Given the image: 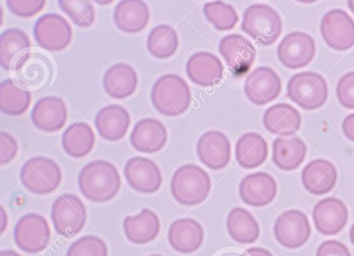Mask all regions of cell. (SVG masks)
Masks as SVG:
<instances>
[{"mask_svg":"<svg viewBox=\"0 0 354 256\" xmlns=\"http://www.w3.org/2000/svg\"><path fill=\"white\" fill-rule=\"evenodd\" d=\"M138 73L128 63H115L109 67L103 76L105 92L117 100H124L132 96L138 88Z\"/></svg>","mask_w":354,"mask_h":256,"instance_id":"27","label":"cell"},{"mask_svg":"<svg viewBox=\"0 0 354 256\" xmlns=\"http://www.w3.org/2000/svg\"><path fill=\"white\" fill-rule=\"evenodd\" d=\"M46 1L44 0H30V1H20V0H9L7 1L8 8L12 14L19 18L34 17L44 9Z\"/></svg>","mask_w":354,"mask_h":256,"instance_id":"39","label":"cell"},{"mask_svg":"<svg viewBox=\"0 0 354 256\" xmlns=\"http://www.w3.org/2000/svg\"><path fill=\"white\" fill-rule=\"evenodd\" d=\"M350 241H351L352 245L354 246V224L350 228Z\"/></svg>","mask_w":354,"mask_h":256,"instance_id":"47","label":"cell"},{"mask_svg":"<svg viewBox=\"0 0 354 256\" xmlns=\"http://www.w3.org/2000/svg\"><path fill=\"white\" fill-rule=\"evenodd\" d=\"M204 237L202 225L192 218H180L174 221L167 235L171 247L182 254L198 251L203 245Z\"/></svg>","mask_w":354,"mask_h":256,"instance_id":"22","label":"cell"},{"mask_svg":"<svg viewBox=\"0 0 354 256\" xmlns=\"http://www.w3.org/2000/svg\"><path fill=\"white\" fill-rule=\"evenodd\" d=\"M337 168L325 159H316L306 165L301 173L304 189L313 195L329 193L337 185Z\"/></svg>","mask_w":354,"mask_h":256,"instance_id":"24","label":"cell"},{"mask_svg":"<svg viewBox=\"0 0 354 256\" xmlns=\"http://www.w3.org/2000/svg\"><path fill=\"white\" fill-rule=\"evenodd\" d=\"M34 37L41 48L50 52H59L71 44L73 30L63 16L50 13L37 20Z\"/></svg>","mask_w":354,"mask_h":256,"instance_id":"9","label":"cell"},{"mask_svg":"<svg viewBox=\"0 0 354 256\" xmlns=\"http://www.w3.org/2000/svg\"><path fill=\"white\" fill-rule=\"evenodd\" d=\"M30 40L19 28H9L0 37V66L6 71H17L30 55Z\"/></svg>","mask_w":354,"mask_h":256,"instance_id":"18","label":"cell"},{"mask_svg":"<svg viewBox=\"0 0 354 256\" xmlns=\"http://www.w3.org/2000/svg\"><path fill=\"white\" fill-rule=\"evenodd\" d=\"M179 37L175 28L167 24L155 26L147 39V49L157 59H167L177 52Z\"/></svg>","mask_w":354,"mask_h":256,"instance_id":"35","label":"cell"},{"mask_svg":"<svg viewBox=\"0 0 354 256\" xmlns=\"http://www.w3.org/2000/svg\"><path fill=\"white\" fill-rule=\"evenodd\" d=\"M281 80L274 70L259 67L246 78L244 92L252 104L262 106L274 101L281 94Z\"/></svg>","mask_w":354,"mask_h":256,"instance_id":"15","label":"cell"},{"mask_svg":"<svg viewBox=\"0 0 354 256\" xmlns=\"http://www.w3.org/2000/svg\"><path fill=\"white\" fill-rule=\"evenodd\" d=\"M128 185L138 193H156L162 185V175L158 165L145 157H133L124 168Z\"/></svg>","mask_w":354,"mask_h":256,"instance_id":"13","label":"cell"},{"mask_svg":"<svg viewBox=\"0 0 354 256\" xmlns=\"http://www.w3.org/2000/svg\"><path fill=\"white\" fill-rule=\"evenodd\" d=\"M154 108L165 117H179L189 108L192 92L187 82L177 74H165L155 82L151 92Z\"/></svg>","mask_w":354,"mask_h":256,"instance_id":"2","label":"cell"},{"mask_svg":"<svg viewBox=\"0 0 354 256\" xmlns=\"http://www.w3.org/2000/svg\"><path fill=\"white\" fill-rule=\"evenodd\" d=\"M62 177L59 164L53 159L43 156L28 159L20 171L22 185L36 195H47L55 192L61 185Z\"/></svg>","mask_w":354,"mask_h":256,"instance_id":"5","label":"cell"},{"mask_svg":"<svg viewBox=\"0 0 354 256\" xmlns=\"http://www.w3.org/2000/svg\"><path fill=\"white\" fill-rule=\"evenodd\" d=\"M18 154V142L12 134L0 132V165L8 164Z\"/></svg>","mask_w":354,"mask_h":256,"instance_id":"41","label":"cell"},{"mask_svg":"<svg viewBox=\"0 0 354 256\" xmlns=\"http://www.w3.org/2000/svg\"><path fill=\"white\" fill-rule=\"evenodd\" d=\"M186 73L196 86L211 88L223 79V66L216 55L207 51H200L188 59Z\"/></svg>","mask_w":354,"mask_h":256,"instance_id":"21","label":"cell"},{"mask_svg":"<svg viewBox=\"0 0 354 256\" xmlns=\"http://www.w3.org/2000/svg\"><path fill=\"white\" fill-rule=\"evenodd\" d=\"M313 220L319 233L324 235H337L347 224V206L337 198H324L314 206Z\"/></svg>","mask_w":354,"mask_h":256,"instance_id":"17","label":"cell"},{"mask_svg":"<svg viewBox=\"0 0 354 256\" xmlns=\"http://www.w3.org/2000/svg\"><path fill=\"white\" fill-rule=\"evenodd\" d=\"M287 96L304 110H316L326 103L328 86L320 74L302 72L288 82Z\"/></svg>","mask_w":354,"mask_h":256,"instance_id":"6","label":"cell"},{"mask_svg":"<svg viewBox=\"0 0 354 256\" xmlns=\"http://www.w3.org/2000/svg\"><path fill=\"white\" fill-rule=\"evenodd\" d=\"M275 239L283 247L297 249L310 239L312 228L308 217L301 210H289L277 219L273 227Z\"/></svg>","mask_w":354,"mask_h":256,"instance_id":"12","label":"cell"},{"mask_svg":"<svg viewBox=\"0 0 354 256\" xmlns=\"http://www.w3.org/2000/svg\"><path fill=\"white\" fill-rule=\"evenodd\" d=\"M263 125L273 135L291 137L301 127V115L292 105L279 103L266 109Z\"/></svg>","mask_w":354,"mask_h":256,"instance_id":"29","label":"cell"},{"mask_svg":"<svg viewBox=\"0 0 354 256\" xmlns=\"http://www.w3.org/2000/svg\"><path fill=\"white\" fill-rule=\"evenodd\" d=\"M316 256H351L347 246L335 239L323 242L318 249Z\"/></svg>","mask_w":354,"mask_h":256,"instance_id":"42","label":"cell"},{"mask_svg":"<svg viewBox=\"0 0 354 256\" xmlns=\"http://www.w3.org/2000/svg\"><path fill=\"white\" fill-rule=\"evenodd\" d=\"M219 53L235 76H242L250 71L256 59L254 44L241 35L225 36L219 42Z\"/></svg>","mask_w":354,"mask_h":256,"instance_id":"14","label":"cell"},{"mask_svg":"<svg viewBox=\"0 0 354 256\" xmlns=\"http://www.w3.org/2000/svg\"><path fill=\"white\" fill-rule=\"evenodd\" d=\"M109 248L106 243L95 235H86L74 242L66 256H107Z\"/></svg>","mask_w":354,"mask_h":256,"instance_id":"38","label":"cell"},{"mask_svg":"<svg viewBox=\"0 0 354 256\" xmlns=\"http://www.w3.org/2000/svg\"><path fill=\"white\" fill-rule=\"evenodd\" d=\"M204 15L215 30L219 32L233 30L239 21L236 10L223 1L207 3L204 6Z\"/></svg>","mask_w":354,"mask_h":256,"instance_id":"36","label":"cell"},{"mask_svg":"<svg viewBox=\"0 0 354 256\" xmlns=\"http://www.w3.org/2000/svg\"><path fill=\"white\" fill-rule=\"evenodd\" d=\"M51 230L48 221L42 215L30 213L18 221L14 229L16 245L26 253H39L48 247Z\"/></svg>","mask_w":354,"mask_h":256,"instance_id":"8","label":"cell"},{"mask_svg":"<svg viewBox=\"0 0 354 256\" xmlns=\"http://www.w3.org/2000/svg\"><path fill=\"white\" fill-rule=\"evenodd\" d=\"M131 117L121 105H109L103 107L95 117L97 131L107 141L123 139L129 130Z\"/></svg>","mask_w":354,"mask_h":256,"instance_id":"25","label":"cell"},{"mask_svg":"<svg viewBox=\"0 0 354 256\" xmlns=\"http://www.w3.org/2000/svg\"><path fill=\"white\" fill-rule=\"evenodd\" d=\"M342 131L346 138L354 142V113L347 115L342 123Z\"/></svg>","mask_w":354,"mask_h":256,"instance_id":"43","label":"cell"},{"mask_svg":"<svg viewBox=\"0 0 354 256\" xmlns=\"http://www.w3.org/2000/svg\"><path fill=\"white\" fill-rule=\"evenodd\" d=\"M316 55L314 38L306 32L288 34L277 47V57L283 67L289 70L306 67Z\"/></svg>","mask_w":354,"mask_h":256,"instance_id":"10","label":"cell"},{"mask_svg":"<svg viewBox=\"0 0 354 256\" xmlns=\"http://www.w3.org/2000/svg\"><path fill=\"white\" fill-rule=\"evenodd\" d=\"M240 256H273L272 253L264 248L252 247L248 248Z\"/></svg>","mask_w":354,"mask_h":256,"instance_id":"44","label":"cell"},{"mask_svg":"<svg viewBox=\"0 0 354 256\" xmlns=\"http://www.w3.org/2000/svg\"><path fill=\"white\" fill-rule=\"evenodd\" d=\"M337 98L346 109H354V71L339 78L337 86Z\"/></svg>","mask_w":354,"mask_h":256,"instance_id":"40","label":"cell"},{"mask_svg":"<svg viewBox=\"0 0 354 256\" xmlns=\"http://www.w3.org/2000/svg\"><path fill=\"white\" fill-rule=\"evenodd\" d=\"M321 36L333 50L346 51L354 46V21L347 12L331 10L323 16Z\"/></svg>","mask_w":354,"mask_h":256,"instance_id":"11","label":"cell"},{"mask_svg":"<svg viewBox=\"0 0 354 256\" xmlns=\"http://www.w3.org/2000/svg\"><path fill=\"white\" fill-rule=\"evenodd\" d=\"M130 142L138 152L154 154L162 150L167 144V128L158 119H142L134 126Z\"/></svg>","mask_w":354,"mask_h":256,"instance_id":"23","label":"cell"},{"mask_svg":"<svg viewBox=\"0 0 354 256\" xmlns=\"http://www.w3.org/2000/svg\"><path fill=\"white\" fill-rule=\"evenodd\" d=\"M160 227L156 213L147 208L136 216L126 217L123 222L126 237L136 245H146L154 241L160 233Z\"/></svg>","mask_w":354,"mask_h":256,"instance_id":"28","label":"cell"},{"mask_svg":"<svg viewBox=\"0 0 354 256\" xmlns=\"http://www.w3.org/2000/svg\"><path fill=\"white\" fill-rule=\"evenodd\" d=\"M306 156V146L297 136L279 137L273 141L272 161L283 171L298 168Z\"/></svg>","mask_w":354,"mask_h":256,"instance_id":"30","label":"cell"},{"mask_svg":"<svg viewBox=\"0 0 354 256\" xmlns=\"http://www.w3.org/2000/svg\"><path fill=\"white\" fill-rule=\"evenodd\" d=\"M51 220L55 231L64 237H75L86 226L88 212L82 200L74 194H64L55 200Z\"/></svg>","mask_w":354,"mask_h":256,"instance_id":"7","label":"cell"},{"mask_svg":"<svg viewBox=\"0 0 354 256\" xmlns=\"http://www.w3.org/2000/svg\"><path fill=\"white\" fill-rule=\"evenodd\" d=\"M277 193V181L266 173L246 175L239 186V195L242 201L256 208L268 206L274 200Z\"/></svg>","mask_w":354,"mask_h":256,"instance_id":"20","label":"cell"},{"mask_svg":"<svg viewBox=\"0 0 354 256\" xmlns=\"http://www.w3.org/2000/svg\"><path fill=\"white\" fill-rule=\"evenodd\" d=\"M347 5L348 8L350 9V11L354 14V0H350V1H348Z\"/></svg>","mask_w":354,"mask_h":256,"instance_id":"48","label":"cell"},{"mask_svg":"<svg viewBox=\"0 0 354 256\" xmlns=\"http://www.w3.org/2000/svg\"><path fill=\"white\" fill-rule=\"evenodd\" d=\"M196 154L205 166L212 170H221L231 160V142L223 132L211 130L201 136L196 144Z\"/></svg>","mask_w":354,"mask_h":256,"instance_id":"16","label":"cell"},{"mask_svg":"<svg viewBox=\"0 0 354 256\" xmlns=\"http://www.w3.org/2000/svg\"><path fill=\"white\" fill-rule=\"evenodd\" d=\"M149 256H162V255H159V254H153V255H149Z\"/></svg>","mask_w":354,"mask_h":256,"instance_id":"49","label":"cell"},{"mask_svg":"<svg viewBox=\"0 0 354 256\" xmlns=\"http://www.w3.org/2000/svg\"><path fill=\"white\" fill-rule=\"evenodd\" d=\"M59 7L78 28H88L94 24L96 13L90 1L61 0Z\"/></svg>","mask_w":354,"mask_h":256,"instance_id":"37","label":"cell"},{"mask_svg":"<svg viewBox=\"0 0 354 256\" xmlns=\"http://www.w3.org/2000/svg\"><path fill=\"white\" fill-rule=\"evenodd\" d=\"M148 5L142 0H123L113 12L115 26L125 34L133 35L144 30L150 21Z\"/></svg>","mask_w":354,"mask_h":256,"instance_id":"26","label":"cell"},{"mask_svg":"<svg viewBox=\"0 0 354 256\" xmlns=\"http://www.w3.org/2000/svg\"><path fill=\"white\" fill-rule=\"evenodd\" d=\"M0 256H21L13 250H3L0 252Z\"/></svg>","mask_w":354,"mask_h":256,"instance_id":"45","label":"cell"},{"mask_svg":"<svg viewBox=\"0 0 354 256\" xmlns=\"http://www.w3.org/2000/svg\"><path fill=\"white\" fill-rule=\"evenodd\" d=\"M210 191V177L198 165H183L175 171L171 177V195L178 204L183 206H194L202 204Z\"/></svg>","mask_w":354,"mask_h":256,"instance_id":"3","label":"cell"},{"mask_svg":"<svg viewBox=\"0 0 354 256\" xmlns=\"http://www.w3.org/2000/svg\"><path fill=\"white\" fill-rule=\"evenodd\" d=\"M122 179L117 167L105 160L88 163L78 175L82 195L95 204L113 200L121 189Z\"/></svg>","mask_w":354,"mask_h":256,"instance_id":"1","label":"cell"},{"mask_svg":"<svg viewBox=\"0 0 354 256\" xmlns=\"http://www.w3.org/2000/svg\"><path fill=\"white\" fill-rule=\"evenodd\" d=\"M95 141L96 137L92 127L84 121L70 125L62 137V144L66 154L75 159L88 156L94 148Z\"/></svg>","mask_w":354,"mask_h":256,"instance_id":"32","label":"cell"},{"mask_svg":"<svg viewBox=\"0 0 354 256\" xmlns=\"http://www.w3.org/2000/svg\"><path fill=\"white\" fill-rule=\"evenodd\" d=\"M1 215H3V230H1V233H3L6 229V221H7V214H6V210L5 208H3V206H1Z\"/></svg>","mask_w":354,"mask_h":256,"instance_id":"46","label":"cell"},{"mask_svg":"<svg viewBox=\"0 0 354 256\" xmlns=\"http://www.w3.org/2000/svg\"><path fill=\"white\" fill-rule=\"evenodd\" d=\"M241 30L261 46H270L281 36L283 23L279 13L270 6L256 3L244 12Z\"/></svg>","mask_w":354,"mask_h":256,"instance_id":"4","label":"cell"},{"mask_svg":"<svg viewBox=\"0 0 354 256\" xmlns=\"http://www.w3.org/2000/svg\"><path fill=\"white\" fill-rule=\"evenodd\" d=\"M267 156L268 144L260 134L245 133L236 144V160L242 168H257L266 161Z\"/></svg>","mask_w":354,"mask_h":256,"instance_id":"31","label":"cell"},{"mask_svg":"<svg viewBox=\"0 0 354 256\" xmlns=\"http://www.w3.org/2000/svg\"><path fill=\"white\" fill-rule=\"evenodd\" d=\"M32 102V94L24 90L12 79L0 84V110L9 117H19L28 111Z\"/></svg>","mask_w":354,"mask_h":256,"instance_id":"34","label":"cell"},{"mask_svg":"<svg viewBox=\"0 0 354 256\" xmlns=\"http://www.w3.org/2000/svg\"><path fill=\"white\" fill-rule=\"evenodd\" d=\"M230 237L239 244H252L260 237V227L254 217L243 208H234L227 219Z\"/></svg>","mask_w":354,"mask_h":256,"instance_id":"33","label":"cell"},{"mask_svg":"<svg viewBox=\"0 0 354 256\" xmlns=\"http://www.w3.org/2000/svg\"><path fill=\"white\" fill-rule=\"evenodd\" d=\"M67 119V106L59 97L49 96L40 99L32 111V121L35 127L47 133L63 129Z\"/></svg>","mask_w":354,"mask_h":256,"instance_id":"19","label":"cell"}]
</instances>
